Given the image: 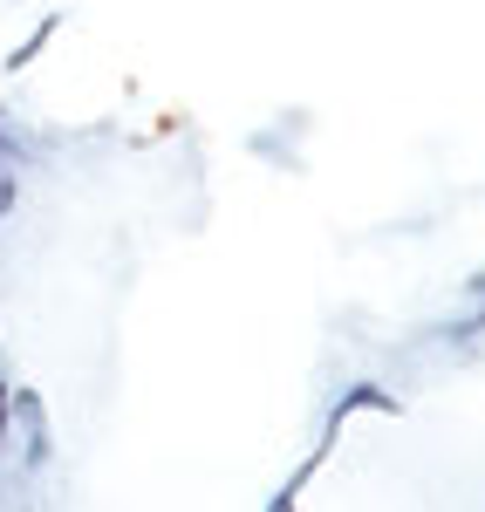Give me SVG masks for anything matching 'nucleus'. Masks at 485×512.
<instances>
[{"mask_svg": "<svg viewBox=\"0 0 485 512\" xmlns=\"http://www.w3.org/2000/svg\"><path fill=\"white\" fill-rule=\"evenodd\" d=\"M55 28H62V14H41V21H35V35H28L21 48H14V55H7V69H28V62H35L41 48L55 41Z\"/></svg>", "mask_w": 485, "mask_h": 512, "instance_id": "1", "label": "nucleus"}, {"mask_svg": "<svg viewBox=\"0 0 485 512\" xmlns=\"http://www.w3.org/2000/svg\"><path fill=\"white\" fill-rule=\"evenodd\" d=\"M7 424H14V390L0 383V451H7Z\"/></svg>", "mask_w": 485, "mask_h": 512, "instance_id": "2", "label": "nucleus"}, {"mask_svg": "<svg viewBox=\"0 0 485 512\" xmlns=\"http://www.w3.org/2000/svg\"><path fill=\"white\" fill-rule=\"evenodd\" d=\"M281 512H287V499H281Z\"/></svg>", "mask_w": 485, "mask_h": 512, "instance_id": "3", "label": "nucleus"}]
</instances>
